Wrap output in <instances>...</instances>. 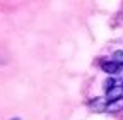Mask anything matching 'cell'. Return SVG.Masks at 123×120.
Here are the masks:
<instances>
[{
	"mask_svg": "<svg viewBox=\"0 0 123 120\" xmlns=\"http://www.w3.org/2000/svg\"><path fill=\"white\" fill-rule=\"evenodd\" d=\"M123 110V96L121 98H116V100H111L108 101V107H106V112L110 113H118Z\"/></svg>",
	"mask_w": 123,
	"mask_h": 120,
	"instance_id": "cell-1",
	"label": "cell"
},
{
	"mask_svg": "<svg viewBox=\"0 0 123 120\" xmlns=\"http://www.w3.org/2000/svg\"><path fill=\"white\" fill-rule=\"evenodd\" d=\"M106 107H108L106 98H94L91 101V108L94 112H106Z\"/></svg>",
	"mask_w": 123,
	"mask_h": 120,
	"instance_id": "cell-2",
	"label": "cell"
},
{
	"mask_svg": "<svg viewBox=\"0 0 123 120\" xmlns=\"http://www.w3.org/2000/svg\"><path fill=\"white\" fill-rule=\"evenodd\" d=\"M101 69H103L106 74H118L120 64H116L115 60H110V62H104V64L101 65Z\"/></svg>",
	"mask_w": 123,
	"mask_h": 120,
	"instance_id": "cell-3",
	"label": "cell"
},
{
	"mask_svg": "<svg viewBox=\"0 0 123 120\" xmlns=\"http://www.w3.org/2000/svg\"><path fill=\"white\" fill-rule=\"evenodd\" d=\"M115 86H118V82H116L115 79H106V81H104V86H103V87H104V91H106V94L110 93Z\"/></svg>",
	"mask_w": 123,
	"mask_h": 120,
	"instance_id": "cell-4",
	"label": "cell"
},
{
	"mask_svg": "<svg viewBox=\"0 0 123 120\" xmlns=\"http://www.w3.org/2000/svg\"><path fill=\"white\" fill-rule=\"evenodd\" d=\"M113 60H115L116 64L123 65V50H120V52H115V53H113Z\"/></svg>",
	"mask_w": 123,
	"mask_h": 120,
	"instance_id": "cell-5",
	"label": "cell"
},
{
	"mask_svg": "<svg viewBox=\"0 0 123 120\" xmlns=\"http://www.w3.org/2000/svg\"><path fill=\"white\" fill-rule=\"evenodd\" d=\"M118 74H120V76H123V65H120V69H118Z\"/></svg>",
	"mask_w": 123,
	"mask_h": 120,
	"instance_id": "cell-6",
	"label": "cell"
},
{
	"mask_svg": "<svg viewBox=\"0 0 123 120\" xmlns=\"http://www.w3.org/2000/svg\"><path fill=\"white\" fill-rule=\"evenodd\" d=\"M12 120H19V118H12Z\"/></svg>",
	"mask_w": 123,
	"mask_h": 120,
	"instance_id": "cell-7",
	"label": "cell"
},
{
	"mask_svg": "<svg viewBox=\"0 0 123 120\" xmlns=\"http://www.w3.org/2000/svg\"><path fill=\"white\" fill-rule=\"evenodd\" d=\"M121 89H123V82H121Z\"/></svg>",
	"mask_w": 123,
	"mask_h": 120,
	"instance_id": "cell-8",
	"label": "cell"
}]
</instances>
